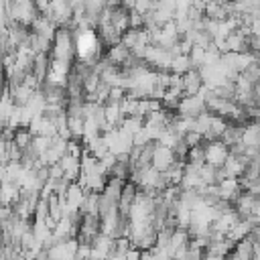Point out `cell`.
<instances>
[{
    "mask_svg": "<svg viewBox=\"0 0 260 260\" xmlns=\"http://www.w3.org/2000/svg\"><path fill=\"white\" fill-rule=\"evenodd\" d=\"M205 110H207V104H205V98L201 93L183 95L181 102H179V106H177V114L179 116H185V118H197Z\"/></svg>",
    "mask_w": 260,
    "mask_h": 260,
    "instance_id": "obj_1",
    "label": "cell"
},
{
    "mask_svg": "<svg viewBox=\"0 0 260 260\" xmlns=\"http://www.w3.org/2000/svg\"><path fill=\"white\" fill-rule=\"evenodd\" d=\"M228 156H230V146L225 142H221V140L207 142L205 140V162L207 165H211L215 169H221L223 162L228 160Z\"/></svg>",
    "mask_w": 260,
    "mask_h": 260,
    "instance_id": "obj_2",
    "label": "cell"
},
{
    "mask_svg": "<svg viewBox=\"0 0 260 260\" xmlns=\"http://www.w3.org/2000/svg\"><path fill=\"white\" fill-rule=\"evenodd\" d=\"M244 191H246V189L242 187V183H240L238 177H225V179H221V181L217 183V195H219V199L230 201L232 205H234V201H236Z\"/></svg>",
    "mask_w": 260,
    "mask_h": 260,
    "instance_id": "obj_3",
    "label": "cell"
},
{
    "mask_svg": "<svg viewBox=\"0 0 260 260\" xmlns=\"http://www.w3.org/2000/svg\"><path fill=\"white\" fill-rule=\"evenodd\" d=\"M175 160H177V156H175L173 148L162 146V144H158V142H156V148H154V154H152V167L165 173V171H167Z\"/></svg>",
    "mask_w": 260,
    "mask_h": 260,
    "instance_id": "obj_4",
    "label": "cell"
},
{
    "mask_svg": "<svg viewBox=\"0 0 260 260\" xmlns=\"http://www.w3.org/2000/svg\"><path fill=\"white\" fill-rule=\"evenodd\" d=\"M203 87V77L199 69H189L187 73H183V91L185 95H195L199 93V89Z\"/></svg>",
    "mask_w": 260,
    "mask_h": 260,
    "instance_id": "obj_5",
    "label": "cell"
},
{
    "mask_svg": "<svg viewBox=\"0 0 260 260\" xmlns=\"http://www.w3.org/2000/svg\"><path fill=\"white\" fill-rule=\"evenodd\" d=\"M130 55H132V53H130V49H128L126 45H122V43H116V45H112V47L108 49V55H106V59H108L110 63H114V65L122 67Z\"/></svg>",
    "mask_w": 260,
    "mask_h": 260,
    "instance_id": "obj_6",
    "label": "cell"
},
{
    "mask_svg": "<svg viewBox=\"0 0 260 260\" xmlns=\"http://www.w3.org/2000/svg\"><path fill=\"white\" fill-rule=\"evenodd\" d=\"M242 134H244V126H242V124H234V122H230L228 128H225V132L221 134V142H225L228 146L238 144V142H242Z\"/></svg>",
    "mask_w": 260,
    "mask_h": 260,
    "instance_id": "obj_7",
    "label": "cell"
},
{
    "mask_svg": "<svg viewBox=\"0 0 260 260\" xmlns=\"http://www.w3.org/2000/svg\"><path fill=\"white\" fill-rule=\"evenodd\" d=\"M189 69H193L189 55H179V57H173L171 67H169V71H171V73H177V75H183V73H187Z\"/></svg>",
    "mask_w": 260,
    "mask_h": 260,
    "instance_id": "obj_8",
    "label": "cell"
},
{
    "mask_svg": "<svg viewBox=\"0 0 260 260\" xmlns=\"http://www.w3.org/2000/svg\"><path fill=\"white\" fill-rule=\"evenodd\" d=\"M189 59H191V65H193L195 69H199V67L205 63V47L193 45V49H191V53H189Z\"/></svg>",
    "mask_w": 260,
    "mask_h": 260,
    "instance_id": "obj_9",
    "label": "cell"
},
{
    "mask_svg": "<svg viewBox=\"0 0 260 260\" xmlns=\"http://www.w3.org/2000/svg\"><path fill=\"white\" fill-rule=\"evenodd\" d=\"M248 51L254 55L260 53V35H248Z\"/></svg>",
    "mask_w": 260,
    "mask_h": 260,
    "instance_id": "obj_10",
    "label": "cell"
}]
</instances>
